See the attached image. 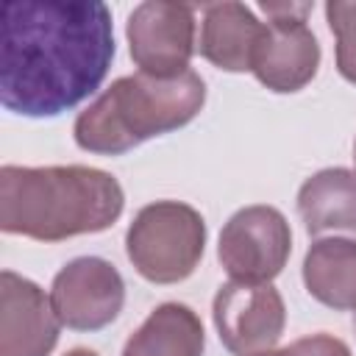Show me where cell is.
I'll return each instance as SVG.
<instances>
[{
	"mask_svg": "<svg viewBox=\"0 0 356 356\" xmlns=\"http://www.w3.org/2000/svg\"><path fill=\"white\" fill-rule=\"evenodd\" d=\"M114 58L106 3L8 0L3 6L0 103L19 117H58L83 103Z\"/></svg>",
	"mask_w": 356,
	"mask_h": 356,
	"instance_id": "1",
	"label": "cell"
},
{
	"mask_svg": "<svg viewBox=\"0 0 356 356\" xmlns=\"http://www.w3.org/2000/svg\"><path fill=\"white\" fill-rule=\"evenodd\" d=\"M122 186L114 175L83 167H17L0 170V228L39 242H61L97 234L122 214Z\"/></svg>",
	"mask_w": 356,
	"mask_h": 356,
	"instance_id": "2",
	"label": "cell"
},
{
	"mask_svg": "<svg viewBox=\"0 0 356 356\" xmlns=\"http://www.w3.org/2000/svg\"><path fill=\"white\" fill-rule=\"evenodd\" d=\"M206 103V83L195 70L178 78H153L147 72L117 78L75 120L81 150L120 156L153 136L192 122Z\"/></svg>",
	"mask_w": 356,
	"mask_h": 356,
	"instance_id": "3",
	"label": "cell"
},
{
	"mask_svg": "<svg viewBox=\"0 0 356 356\" xmlns=\"http://www.w3.org/2000/svg\"><path fill=\"white\" fill-rule=\"evenodd\" d=\"M206 222L181 200H156L134 217L125 234V250L136 273L153 284H178L189 278L203 256Z\"/></svg>",
	"mask_w": 356,
	"mask_h": 356,
	"instance_id": "4",
	"label": "cell"
},
{
	"mask_svg": "<svg viewBox=\"0 0 356 356\" xmlns=\"http://www.w3.org/2000/svg\"><path fill=\"white\" fill-rule=\"evenodd\" d=\"M267 14L250 72L273 92L303 89L320 64V44L306 25L312 3H259Z\"/></svg>",
	"mask_w": 356,
	"mask_h": 356,
	"instance_id": "5",
	"label": "cell"
},
{
	"mask_svg": "<svg viewBox=\"0 0 356 356\" xmlns=\"http://www.w3.org/2000/svg\"><path fill=\"white\" fill-rule=\"evenodd\" d=\"M292 250V231L286 217L273 206L239 209L220 234L217 259L242 284H270L286 264Z\"/></svg>",
	"mask_w": 356,
	"mask_h": 356,
	"instance_id": "6",
	"label": "cell"
},
{
	"mask_svg": "<svg viewBox=\"0 0 356 356\" xmlns=\"http://www.w3.org/2000/svg\"><path fill=\"white\" fill-rule=\"evenodd\" d=\"M131 58L139 72L153 78H178L189 70L195 53V6L150 0L128 17Z\"/></svg>",
	"mask_w": 356,
	"mask_h": 356,
	"instance_id": "7",
	"label": "cell"
},
{
	"mask_svg": "<svg viewBox=\"0 0 356 356\" xmlns=\"http://www.w3.org/2000/svg\"><path fill=\"white\" fill-rule=\"evenodd\" d=\"M125 303V284L114 264L97 256H81L64 264L50 286V306L61 325L72 331H97L117 320Z\"/></svg>",
	"mask_w": 356,
	"mask_h": 356,
	"instance_id": "8",
	"label": "cell"
},
{
	"mask_svg": "<svg viewBox=\"0 0 356 356\" xmlns=\"http://www.w3.org/2000/svg\"><path fill=\"white\" fill-rule=\"evenodd\" d=\"M211 317L222 345L236 356L270 350L286 325L284 298L273 284H222L214 295Z\"/></svg>",
	"mask_w": 356,
	"mask_h": 356,
	"instance_id": "9",
	"label": "cell"
},
{
	"mask_svg": "<svg viewBox=\"0 0 356 356\" xmlns=\"http://www.w3.org/2000/svg\"><path fill=\"white\" fill-rule=\"evenodd\" d=\"M58 325L50 295L11 270L0 273V356H50Z\"/></svg>",
	"mask_w": 356,
	"mask_h": 356,
	"instance_id": "10",
	"label": "cell"
},
{
	"mask_svg": "<svg viewBox=\"0 0 356 356\" xmlns=\"http://www.w3.org/2000/svg\"><path fill=\"white\" fill-rule=\"evenodd\" d=\"M264 22L242 3H214L203 8L200 53L206 61L225 72H245L253 64L256 44L261 39Z\"/></svg>",
	"mask_w": 356,
	"mask_h": 356,
	"instance_id": "11",
	"label": "cell"
},
{
	"mask_svg": "<svg viewBox=\"0 0 356 356\" xmlns=\"http://www.w3.org/2000/svg\"><path fill=\"white\" fill-rule=\"evenodd\" d=\"M298 211L312 236L345 231L356 236V172L328 167L303 181Z\"/></svg>",
	"mask_w": 356,
	"mask_h": 356,
	"instance_id": "12",
	"label": "cell"
},
{
	"mask_svg": "<svg viewBox=\"0 0 356 356\" xmlns=\"http://www.w3.org/2000/svg\"><path fill=\"white\" fill-rule=\"evenodd\" d=\"M203 323L184 303H161L128 337L122 356H203Z\"/></svg>",
	"mask_w": 356,
	"mask_h": 356,
	"instance_id": "13",
	"label": "cell"
},
{
	"mask_svg": "<svg viewBox=\"0 0 356 356\" xmlns=\"http://www.w3.org/2000/svg\"><path fill=\"white\" fill-rule=\"evenodd\" d=\"M303 284L328 309H356V242L317 239L303 259Z\"/></svg>",
	"mask_w": 356,
	"mask_h": 356,
	"instance_id": "14",
	"label": "cell"
},
{
	"mask_svg": "<svg viewBox=\"0 0 356 356\" xmlns=\"http://www.w3.org/2000/svg\"><path fill=\"white\" fill-rule=\"evenodd\" d=\"M325 19L337 39V67L345 81L356 83V3H325Z\"/></svg>",
	"mask_w": 356,
	"mask_h": 356,
	"instance_id": "15",
	"label": "cell"
},
{
	"mask_svg": "<svg viewBox=\"0 0 356 356\" xmlns=\"http://www.w3.org/2000/svg\"><path fill=\"white\" fill-rule=\"evenodd\" d=\"M286 356H350V348L331 334H312L284 348Z\"/></svg>",
	"mask_w": 356,
	"mask_h": 356,
	"instance_id": "16",
	"label": "cell"
},
{
	"mask_svg": "<svg viewBox=\"0 0 356 356\" xmlns=\"http://www.w3.org/2000/svg\"><path fill=\"white\" fill-rule=\"evenodd\" d=\"M64 356H97L95 350H89V348H72L70 353H64Z\"/></svg>",
	"mask_w": 356,
	"mask_h": 356,
	"instance_id": "17",
	"label": "cell"
},
{
	"mask_svg": "<svg viewBox=\"0 0 356 356\" xmlns=\"http://www.w3.org/2000/svg\"><path fill=\"white\" fill-rule=\"evenodd\" d=\"M250 356H286V350H261V353H250Z\"/></svg>",
	"mask_w": 356,
	"mask_h": 356,
	"instance_id": "18",
	"label": "cell"
},
{
	"mask_svg": "<svg viewBox=\"0 0 356 356\" xmlns=\"http://www.w3.org/2000/svg\"><path fill=\"white\" fill-rule=\"evenodd\" d=\"M353 161H356V142H353Z\"/></svg>",
	"mask_w": 356,
	"mask_h": 356,
	"instance_id": "19",
	"label": "cell"
},
{
	"mask_svg": "<svg viewBox=\"0 0 356 356\" xmlns=\"http://www.w3.org/2000/svg\"><path fill=\"white\" fill-rule=\"evenodd\" d=\"M353 328H356V320H353Z\"/></svg>",
	"mask_w": 356,
	"mask_h": 356,
	"instance_id": "20",
	"label": "cell"
}]
</instances>
